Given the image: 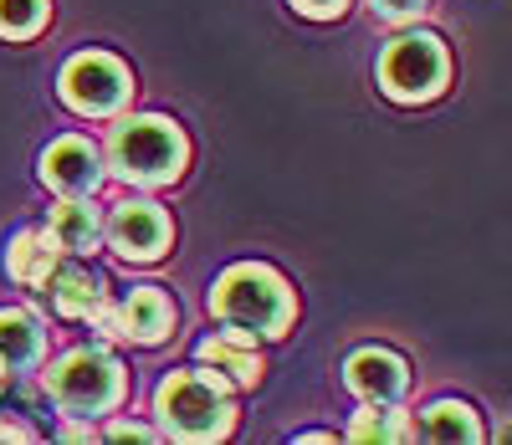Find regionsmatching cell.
<instances>
[{
  "instance_id": "22",
  "label": "cell",
  "mask_w": 512,
  "mask_h": 445,
  "mask_svg": "<svg viewBox=\"0 0 512 445\" xmlns=\"http://www.w3.org/2000/svg\"><path fill=\"white\" fill-rule=\"evenodd\" d=\"M0 440H31V430H26V425H6V420H0Z\"/></svg>"
},
{
  "instance_id": "6",
  "label": "cell",
  "mask_w": 512,
  "mask_h": 445,
  "mask_svg": "<svg viewBox=\"0 0 512 445\" xmlns=\"http://www.w3.org/2000/svg\"><path fill=\"white\" fill-rule=\"evenodd\" d=\"M62 103L82 118H113L128 98H134V77L108 52H82L62 67Z\"/></svg>"
},
{
  "instance_id": "18",
  "label": "cell",
  "mask_w": 512,
  "mask_h": 445,
  "mask_svg": "<svg viewBox=\"0 0 512 445\" xmlns=\"http://www.w3.org/2000/svg\"><path fill=\"white\" fill-rule=\"evenodd\" d=\"M47 16H52L47 0H0V36L26 41L47 26Z\"/></svg>"
},
{
  "instance_id": "20",
  "label": "cell",
  "mask_w": 512,
  "mask_h": 445,
  "mask_svg": "<svg viewBox=\"0 0 512 445\" xmlns=\"http://www.w3.org/2000/svg\"><path fill=\"white\" fill-rule=\"evenodd\" d=\"M292 6L303 11V16H313V21H328V16H338V11H344L349 0H292Z\"/></svg>"
},
{
  "instance_id": "19",
  "label": "cell",
  "mask_w": 512,
  "mask_h": 445,
  "mask_svg": "<svg viewBox=\"0 0 512 445\" xmlns=\"http://www.w3.org/2000/svg\"><path fill=\"white\" fill-rule=\"evenodd\" d=\"M369 6H374V16H384V21H415L425 0H369Z\"/></svg>"
},
{
  "instance_id": "9",
  "label": "cell",
  "mask_w": 512,
  "mask_h": 445,
  "mask_svg": "<svg viewBox=\"0 0 512 445\" xmlns=\"http://www.w3.org/2000/svg\"><path fill=\"white\" fill-rule=\"evenodd\" d=\"M41 180L47 190H57L62 200H88L103 185V159L88 139H57L47 154H41Z\"/></svg>"
},
{
  "instance_id": "10",
  "label": "cell",
  "mask_w": 512,
  "mask_h": 445,
  "mask_svg": "<svg viewBox=\"0 0 512 445\" xmlns=\"http://www.w3.org/2000/svg\"><path fill=\"white\" fill-rule=\"evenodd\" d=\"M344 379H349V389L364 399V405H400V394L410 384V369L390 348H359V353H349Z\"/></svg>"
},
{
  "instance_id": "17",
  "label": "cell",
  "mask_w": 512,
  "mask_h": 445,
  "mask_svg": "<svg viewBox=\"0 0 512 445\" xmlns=\"http://www.w3.org/2000/svg\"><path fill=\"white\" fill-rule=\"evenodd\" d=\"M349 435H354V440H384V445H395V440H410V420H405V410H395V405H364V410L354 415Z\"/></svg>"
},
{
  "instance_id": "3",
  "label": "cell",
  "mask_w": 512,
  "mask_h": 445,
  "mask_svg": "<svg viewBox=\"0 0 512 445\" xmlns=\"http://www.w3.org/2000/svg\"><path fill=\"white\" fill-rule=\"evenodd\" d=\"M154 415H159L164 435H175V440H221L236 420L226 379L200 374V369L169 374L154 394Z\"/></svg>"
},
{
  "instance_id": "14",
  "label": "cell",
  "mask_w": 512,
  "mask_h": 445,
  "mask_svg": "<svg viewBox=\"0 0 512 445\" xmlns=\"http://www.w3.org/2000/svg\"><path fill=\"white\" fill-rule=\"evenodd\" d=\"M47 287H52V307L62 318H93L98 307L108 302L103 297V277L98 272H88V266H57V272L47 277Z\"/></svg>"
},
{
  "instance_id": "12",
  "label": "cell",
  "mask_w": 512,
  "mask_h": 445,
  "mask_svg": "<svg viewBox=\"0 0 512 445\" xmlns=\"http://www.w3.org/2000/svg\"><path fill=\"white\" fill-rule=\"evenodd\" d=\"M47 353V333H41V318L26 313V307H6L0 313V359H6L11 374H26L41 364Z\"/></svg>"
},
{
  "instance_id": "7",
  "label": "cell",
  "mask_w": 512,
  "mask_h": 445,
  "mask_svg": "<svg viewBox=\"0 0 512 445\" xmlns=\"http://www.w3.org/2000/svg\"><path fill=\"white\" fill-rule=\"evenodd\" d=\"M93 328L103 338H128V343H164L169 328H175V302H169L159 287H134L123 297V307H98Z\"/></svg>"
},
{
  "instance_id": "21",
  "label": "cell",
  "mask_w": 512,
  "mask_h": 445,
  "mask_svg": "<svg viewBox=\"0 0 512 445\" xmlns=\"http://www.w3.org/2000/svg\"><path fill=\"white\" fill-rule=\"evenodd\" d=\"M108 435H113V440H154V430H149V425H128V420H118Z\"/></svg>"
},
{
  "instance_id": "11",
  "label": "cell",
  "mask_w": 512,
  "mask_h": 445,
  "mask_svg": "<svg viewBox=\"0 0 512 445\" xmlns=\"http://www.w3.org/2000/svg\"><path fill=\"white\" fill-rule=\"evenodd\" d=\"M200 364H210L236 389H251L256 379H262V359H256V348H251V333H236V328L205 338L200 343Z\"/></svg>"
},
{
  "instance_id": "15",
  "label": "cell",
  "mask_w": 512,
  "mask_h": 445,
  "mask_svg": "<svg viewBox=\"0 0 512 445\" xmlns=\"http://www.w3.org/2000/svg\"><path fill=\"white\" fill-rule=\"evenodd\" d=\"M415 440H441V445H456V440H482V425L472 415V405H461V399H441L431 405L415 425H410Z\"/></svg>"
},
{
  "instance_id": "13",
  "label": "cell",
  "mask_w": 512,
  "mask_h": 445,
  "mask_svg": "<svg viewBox=\"0 0 512 445\" xmlns=\"http://www.w3.org/2000/svg\"><path fill=\"white\" fill-rule=\"evenodd\" d=\"M57 256H62V246L52 241V231H16L11 251H6V272L21 287H47V277L57 272Z\"/></svg>"
},
{
  "instance_id": "5",
  "label": "cell",
  "mask_w": 512,
  "mask_h": 445,
  "mask_svg": "<svg viewBox=\"0 0 512 445\" xmlns=\"http://www.w3.org/2000/svg\"><path fill=\"white\" fill-rule=\"evenodd\" d=\"M446 72H451L446 47L431 31H405L379 52V87L395 103H431L446 87Z\"/></svg>"
},
{
  "instance_id": "4",
  "label": "cell",
  "mask_w": 512,
  "mask_h": 445,
  "mask_svg": "<svg viewBox=\"0 0 512 445\" xmlns=\"http://www.w3.org/2000/svg\"><path fill=\"white\" fill-rule=\"evenodd\" d=\"M128 379H123V364L113 359L108 348H72L52 364L47 374V394L57 399L62 415H108L118 410Z\"/></svg>"
},
{
  "instance_id": "23",
  "label": "cell",
  "mask_w": 512,
  "mask_h": 445,
  "mask_svg": "<svg viewBox=\"0 0 512 445\" xmlns=\"http://www.w3.org/2000/svg\"><path fill=\"white\" fill-rule=\"evenodd\" d=\"M11 384V369H6V359H0V389H6Z\"/></svg>"
},
{
  "instance_id": "1",
  "label": "cell",
  "mask_w": 512,
  "mask_h": 445,
  "mask_svg": "<svg viewBox=\"0 0 512 445\" xmlns=\"http://www.w3.org/2000/svg\"><path fill=\"white\" fill-rule=\"evenodd\" d=\"M210 313H216L226 328L251 333V338H282L297 302L292 287L262 261H241L231 272H221L216 292H210Z\"/></svg>"
},
{
  "instance_id": "8",
  "label": "cell",
  "mask_w": 512,
  "mask_h": 445,
  "mask_svg": "<svg viewBox=\"0 0 512 445\" xmlns=\"http://www.w3.org/2000/svg\"><path fill=\"white\" fill-rule=\"evenodd\" d=\"M108 241L123 261H159L169 246V215L154 200H123L108 220Z\"/></svg>"
},
{
  "instance_id": "16",
  "label": "cell",
  "mask_w": 512,
  "mask_h": 445,
  "mask_svg": "<svg viewBox=\"0 0 512 445\" xmlns=\"http://www.w3.org/2000/svg\"><path fill=\"white\" fill-rule=\"evenodd\" d=\"M98 236H103V226H98V210L88 200H62L52 210V241L62 251H93Z\"/></svg>"
},
{
  "instance_id": "2",
  "label": "cell",
  "mask_w": 512,
  "mask_h": 445,
  "mask_svg": "<svg viewBox=\"0 0 512 445\" xmlns=\"http://www.w3.org/2000/svg\"><path fill=\"white\" fill-rule=\"evenodd\" d=\"M190 149H185V133L169 123V118H123L108 133V164L123 185H139V190H159V185H175L180 169H185Z\"/></svg>"
},
{
  "instance_id": "24",
  "label": "cell",
  "mask_w": 512,
  "mask_h": 445,
  "mask_svg": "<svg viewBox=\"0 0 512 445\" xmlns=\"http://www.w3.org/2000/svg\"><path fill=\"white\" fill-rule=\"evenodd\" d=\"M502 435H507V440H512V425H507V430H502Z\"/></svg>"
}]
</instances>
